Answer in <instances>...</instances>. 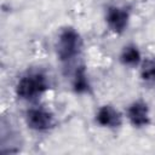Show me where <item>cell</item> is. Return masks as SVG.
<instances>
[{"label": "cell", "mask_w": 155, "mask_h": 155, "mask_svg": "<svg viewBox=\"0 0 155 155\" xmlns=\"http://www.w3.org/2000/svg\"><path fill=\"white\" fill-rule=\"evenodd\" d=\"M140 76L143 81L155 86V59H145L142 63Z\"/></svg>", "instance_id": "ba28073f"}, {"label": "cell", "mask_w": 155, "mask_h": 155, "mask_svg": "<svg viewBox=\"0 0 155 155\" xmlns=\"http://www.w3.org/2000/svg\"><path fill=\"white\" fill-rule=\"evenodd\" d=\"M127 119L134 127H144L149 125V108L143 101H134L127 108Z\"/></svg>", "instance_id": "5b68a950"}, {"label": "cell", "mask_w": 155, "mask_h": 155, "mask_svg": "<svg viewBox=\"0 0 155 155\" xmlns=\"http://www.w3.org/2000/svg\"><path fill=\"white\" fill-rule=\"evenodd\" d=\"M24 117H25V122L28 127L38 132H44V131L50 130L54 122V117L52 113L42 107L29 108L25 111Z\"/></svg>", "instance_id": "3957f363"}, {"label": "cell", "mask_w": 155, "mask_h": 155, "mask_svg": "<svg viewBox=\"0 0 155 155\" xmlns=\"http://www.w3.org/2000/svg\"><path fill=\"white\" fill-rule=\"evenodd\" d=\"M130 13L126 8L119 6H109L105 12V22L109 29L116 34H121L128 25Z\"/></svg>", "instance_id": "277c9868"}, {"label": "cell", "mask_w": 155, "mask_h": 155, "mask_svg": "<svg viewBox=\"0 0 155 155\" xmlns=\"http://www.w3.org/2000/svg\"><path fill=\"white\" fill-rule=\"evenodd\" d=\"M82 40L74 28H65L58 35L57 54L63 64H70L81 52Z\"/></svg>", "instance_id": "7a4b0ae2"}, {"label": "cell", "mask_w": 155, "mask_h": 155, "mask_svg": "<svg viewBox=\"0 0 155 155\" xmlns=\"http://www.w3.org/2000/svg\"><path fill=\"white\" fill-rule=\"evenodd\" d=\"M73 86H74L75 91H76V92H79V93L86 92V91L88 90V82H87L86 74H85L84 68H80L79 70H76Z\"/></svg>", "instance_id": "9c48e42d"}, {"label": "cell", "mask_w": 155, "mask_h": 155, "mask_svg": "<svg viewBox=\"0 0 155 155\" xmlns=\"http://www.w3.org/2000/svg\"><path fill=\"white\" fill-rule=\"evenodd\" d=\"M96 121L103 127L114 128L121 125L122 119H121V114L113 105L107 104L98 109L96 114Z\"/></svg>", "instance_id": "8992f818"}, {"label": "cell", "mask_w": 155, "mask_h": 155, "mask_svg": "<svg viewBox=\"0 0 155 155\" xmlns=\"http://www.w3.org/2000/svg\"><path fill=\"white\" fill-rule=\"evenodd\" d=\"M140 52L137 46L134 45H127L124 47L121 54H120V61L125 65L134 67L140 62Z\"/></svg>", "instance_id": "52a82bcc"}, {"label": "cell", "mask_w": 155, "mask_h": 155, "mask_svg": "<svg viewBox=\"0 0 155 155\" xmlns=\"http://www.w3.org/2000/svg\"><path fill=\"white\" fill-rule=\"evenodd\" d=\"M48 90V82L45 74L31 71L23 75L16 84V94L21 99L33 101L42 96Z\"/></svg>", "instance_id": "6da1fadb"}]
</instances>
